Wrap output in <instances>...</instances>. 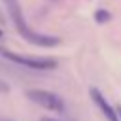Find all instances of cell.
I'll use <instances>...</instances> for the list:
<instances>
[{"label": "cell", "instance_id": "cell-1", "mask_svg": "<svg viewBox=\"0 0 121 121\" xmlns=\"http://www.w3.org/2000/svg\"><path fill=\"white\" fill-rule=\"evenodd\" d=\"M6 6H8V11L11 15V21L15 25V28L19 30V34L32 45H38V47H55L60 43V38L57 36H49V34H40V32H34L26 26L25 23V17H23V11H21V6L17 0H6Z\"/></svg>", "mask_w": 121, "mask_h": 121}, {"label": "cell", "instance_id": "cell-2", "mask_svg": "<svg viewBox=\"0 0 121 121\" xmlns=\"http://www.w3.org/2000/svg\"><path fill=\"white\" fill-rule=\"evenodd\" d=\"M0 55L15 64H21L25 68H32V70H53L57 66V60L55 59H47V57H25L21 53H15V51H9V49H4L0 47Z\"/></svg>", "mask_w": 121, "mask_h": 121}, {"label": "cell", "instance_id": "cell-3", "mask_svg": "<svg viewBox=\"0 0 121 121\" xmlns=\"http://www.w3.org/2000/svg\"><path fill=\"white\" fill-rule=\"evenodd\" d=\"M26 98H30L34 104L49 110V112H64V100L51 93V91H45V89H28L26 91Z\"/></svg>", "mask_w": 121, "mask_h": 121}, {"label": "cell", "instance_id": "cell-4", "mask_svg": "<svg viewBox=\"0 0 121 121\" xmlns=\"http://www.w3.org/2000/svg\"><path fill=\"white\" fill-rule=\"evenodd\" d=\"M89 93H91L93 102L100 108V112L104 113V117H106L108 121H121V119H119V115H117V112H115V108H112V106H110V102L104 98V95H102L96 87H91V91H89Z\"/></svg>", "mask_w": 121, "mask_h": 121}, {"label": "cell", "instance_id": "cell-5", "mask_svg": "<svg viewBox=\"0 0 121 121\" xmlns=\"http://www.w3.org/2000/svg\"><path fill=\"white\" fill-rule=\"evenodd\" d=\"M95 21L98 23V25H106V23H110L112 21V13L108 11V9H96L95 11Z\"/></svg>", "mask_w": 121, "mask_h": 121}, {"label": "cell", "instance_id": "cell-6", "mask_svg": "<svg viewBox=\"0 0 121 121\" xmlns=\"http://www.w3.org/2000/svg\"><path fill=\"white\" fill-rule=\"evenodd\" d=\"M0 93H9V85L0 78Z\"/></svg>", "mask_w": 121, "mask_h": 121}, {"label": "cell", "instance_id": "cell-7", "mask_svg": "<svg viewBox=\"0 0 121 121\" xmlns=\"http://www.w3.org/2000/svg\"><path fill=\"white\" fill-rule=\"evenodd\" d=\"M40 121H57V119H53V117H42Z\"/></svg>", "mask_w": 121, "mask_h": 121}, {"label": "cell", "instance_id": "cell-8", "mask_svg": "<svg viewBox=\"0 0 121 121\" xmlns=\"http://www.w3.org/2000/svg\"><path fill=\"white\" fill-rule=\"evenodd\" d=\"M115 112H117V115H119V119H121V106H117V108H115Z\"/></svg>", "mask_w": 121, "mask_h": 121}, {"label": "cell", "instance_id": "cell-9", "mask_svg": "<svg viewBox=\"0 0 121 121\" xmlns=\"http://www.w3.org/2000/svg\"><path fill=\"white\" fill-rule=\"evenodd\" d=\"M0 38H2V28H0Z\"/></svg>", "mask_w": 121, "mask_h": 121}]
</instances>
